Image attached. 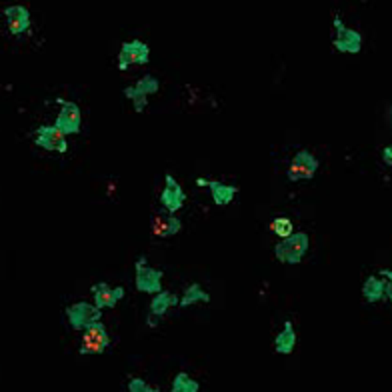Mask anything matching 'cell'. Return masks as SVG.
<instances>
[{"instance_id":"1","label":"cell","mask_w":392,"mask_h":392,"mask_svg":"<svg viewBox=\"0 0 392 392\" xmlns=\"http://www.w3.org/2000/svg\"><path fill=\"white\" fill-rule=\"evenodd\" d=\"M308 250L307 232H292L274 246V255L284 264H298Z\"/></svg>"},{"instance_id":"2","label":"cell","mask_w":392,"mask_h":392,"mask_svg":"<svg viewBox=\"0 0 392 392\" xmlns=\"http://www.w3.org/2000/svg\"><path fill=\"white\" fill-rule=\"evenodd\" d=\"M83 344L78 348L80 357H90V355H103L104 350L108 348L110 339H108V332L104 328V324L101 321H94L88 328L83 330Z\"/></svg>"},{"instance_id":"3","label":"cell","mask_w":392,"mask_h":392,"mask_svg":"<svg viewBox=\"0 0 392 392\" xmlns=\"http://www.w3.org/2000/svg\"><path fill=\"white\" fill-rule=\"evenodd\" d=\"M318 171V160L308 153V151H298L292 158V164L287 171V178L290 182H300V180H310Z\"/></svg>"},{"instance_id":"4","label":"cell","mask_w":392,"mask_h":392,"mask_svg":"<svg viewBox=\"0 0 392 392\" xmlns=\"http://www.w3.org/2000/svg\"><path fill=\"white\" fill-rule=\"evenodd\" d=\"M151 58V49L148 44L140 42V40H133V42H124L120 46L119 52V69L126 70L128 67L135 65H146Z\"/></svg>"},{"instance_id":"5","label":"cell","mask_w":392,"mask_h":392,"mask_svg":"<svg viewBox=\"0 0 392 392\" xmlns=\"http://www.w3.org/2000/svg\"><path fill=\"white\" fill-rule=\"evenodd\" d=\"M67 316L72 330H85L94 321H101V308L92 307L88 302H76L67 308Z\"/></svg>"},{"instance_id":"6","label":"cell","mask_w":392,"mask_h":392,"mask_svg":"<svg viewBox=\"0 0 392 392\" xmlns=\"http://www.w3.org/2000/svg\"><path fill=\"white\" fill-rule=\"evenodd\" d=\"M36 144L44 151H52V153H67L69 151L67 135L56 126H40L36 130Z\"/></svg>"},{"instance_id":"7","label":"cell","mask_w":392,"mask_h":392,"mask_svg":"<svg viewBox=\"0 0 392 392\" xmlns=\"http://www.w3.org/2000/svg\"><path fill=\"white\" fill-rule=\"evenodd\" d=\"M334 28H336V36H334V49L346 54H357L362 49V36L357 31H350L342 24L339 17H334Z\"/></svg>"},{"instance_id":"8","label":"cell","mask_w":392,"mask_h":392,"mask_svg":"<svg viewBox=\"0 0 392 392\" xmlns=\"http://www.w3.org/2000/svg\"><path fill=\"white\" fill-rule=\"evenodd\" d=\"M160 280H162V271H156L144 262V258L137 260V289L140 292L148 294H158L160 292Z\"/></svg>"},{"instance_id":"9","label":"cell","mask_w":392,"mask_h":392,"mask_svg":"<svg viewBox=\"0 0 392 392\" xmlns=\"http://www.w3.org/2000/svg\"><path fill=\"white\" fill-rule=\"evenodd\" d=\"M80 108L74 103L60 101V114L56 117V128H60L65 135H76L80 130Z\"/></svg>"},{"instance_id":"10","label":"cell","mask_w":392,"mask_h":392,"mask_svg":"<svg viewBox=\"0 0 392 392\" xmlns=\"http://www.w3.org/2000/svg\"><path fill=\"white\" fill-rule=\"evenodd\" d=\"M2 15L8 20V31L15 36L24 35L31 26V15H28V8L15 4V6H6L2 10Z\"/></svg>"},{"instance_id":"11","label":"cell","mask_w":392,"mask_h":392,"mask_svg":"<svg viewBox=\"0 0 392 392\" xmlns=\"http://www.w3.org/2000/svg\"><path fill=\"white\" fill-rule=\"evenodd\" d=\"M164 180H167V185H164V190H162L160 203L164 205V208H167L171 214H174V212H178V210L182 208V205H185V192H182L180 185L172 178L171 174H167Z\"/></svg>"},{"instance_id":"12","label":"cell","mask_w":392,"mask_h":392,"mask_svg":"<svg viewBox=\"0 0 392 392\" xmlns=\"http://www.w3.org/2000/svg\"><path fill=\"white\" fill-rule=\"evenodd\" d=\"M92 294H94V307L103 310V308L117 307V302L124 296V289L122 287L110 289L106 282H99L92 287Z\"/></svg>"},{"instance_id":"13","label":"cell","mask_w":392,"mask_h":392,"mask_svg":"<svg viewBox=\"0 0 392 392\" xmlns=\"http://www.w3.org/2000/svg\"><path fill=\"white\" fill-rule=\"evenodd\" d=\"M151 228H153L154 237L169 239V237H174V235H178V232H180L182 222L178 221L174 214H167V216H164V214H156V216L153 219Z\"/></svg>"},{"instance_id":"14","label":"cell","mask_w":392,"mask_h":392,"mask_svg":"<svg viewBox=\"0 0 392 392\" xmlns=\"http://www.w3.org/2000/svg\"><path fill=\"white\" fill-rule=\"evenodd\" d=\"M201 187H208L210 188V192H212V201H214V205L219 206H226L232 203V198H235V194L239 192V188L237 187H228V185H222L219 180H206V178H198L196 180Z\"/></svg>"},{"instance_id":"15","label":"cell","mask_w":392,"mask_h":392,"mask_svg":"<svg viewBox=\"0 0 392 392\" xmlns=\"http://www.w3.org/2000/svg\"><path fill=\"white\" fill-rule=\"evenodd\" d=\"M294 346H296V332H294V328H292V323L287 321L284 323V330L276 336V341H274V350L278 352V355H290L292 350H294Z\"/></svg>"},{"instance_id":"16","label":"cell","mask_w":392,"mask_h":392,"mask_svg":"<svg viewBox=\"0 0 392 392\" xmlns=\"http://www.w3.org/2000/svg\"><path fill=\"white\" fill-rule=\"evenodd\" d=\"M176 305H180V298L178 296H174L171 292H158L156 296L153 298V302H151V312H153V316H164L167 314V310L171 307H176Z\"/></svg>"},{"instance_id":"17","label":"cell","mask_w":392,"mask_h":392,"mask_svg":"<svg viewBox=\"0 0 392 392\" xmlns=\"http://www.w3.org/2000/svg\"><path fill=\"white\" fill-rule=\"evenodd\" d=\"M362 296L366 302L375 305V302H380L384 298V282L376 276H368L364 287H362Z\"/></svg>"},{"instance_id":"18","label":"cell","mask_w":392,"mask_h":392,"mask_svg":"<svg viewBox=\"0 0 392 392\" xmlns=\"http://www.w3.org/2000/svg\"><path fill=\"white\" fill-rule=\"evenodd\" d=\"M210 300V294L206 292L201 284H190L187 290H185V294H182V298H180V307L187 308L190 305H194V302H208Z\"/></svg>"},{"instance_id":"19","label":"cell","mask_w":392,"mask_h":392,"mask_svg":"<svg viewBox=\"0 0 392 392\" xmlns=\"http://www.w3.org/2000/svg\"><path fill=\"white\" fill-rule=\"evenodd\" d=\"M198 382L192 380L187 373H180V375L174 376L172 380V392H198Z\"/></svg>"},{"instance_id":"20","label":"cell","mask_w":392,"mask_h":392,"mask_svg":"<svg viewBox=\"0 0 392 392\" xmlns=\"http://www.w3.org/2000/svg\"><path fill=\"white\" fill-rule=\"evenodd\" d=\"M124 96H126L128 101H133L137 112H142V110L148 106V96L142 94V92H138L137 86H126V88H124Z\"/></svg>"},{"instance_id":"21","label":"cell","mask_w":392,"mask_h":392,"mask_svg":"<svg viewBox=\"0 0 392 392\" xmlns=\"http://www.w3.org/2000/svg\"><path fill=\"white\" fill-rule=\"evenodd\" d=\"M271 230H273L276 237H280V239H287V237H290L292 235V222L289 221V219H274L273 222H271Z\"/></svg>"},{"instance_id":"22","label":"cell","mask_w":392,"mask_h":392,"mask_svg":"<svg viewBox=\"0 0 392 392\" xmlns=\"http://www.w3.org/2000/svg\"><path fill=\"white\" fill-rule=\"evenodd\" d=\"M135 86H137L138 92H142V94H146V96H148V94H156V92H158V88H160L158 80H156L154 76H151V74L142 76V78H140Z\"/></svg>"},{"instance_id":"23","label":"cell","mask_w":392,"mask_h":392,"mask_svg":"<svg viewBox=\"0 0 392 392\" xmlns=\"http://www.w3.org/2000/svg\"><path fill=\"white\" fill-rule=\"evenodd\" d=\"M128 391L130 392H153L156 389H151L142 378H133L130 382H128Z\"/></svg>"},{"instance_id":"24","label":"cell","mask_w":392,"mask_h":392,"mask_svg":"<svg viewBox=\"0 0 392 392\" xmlns=\"http://www.w3.org/2000/svg\"><path fill=\"white\" fill-rule=\"evenodd\" d=\"M382 160H384V164H392V146H386L384 151H382Z\"/></svg>"}]
</instances>
